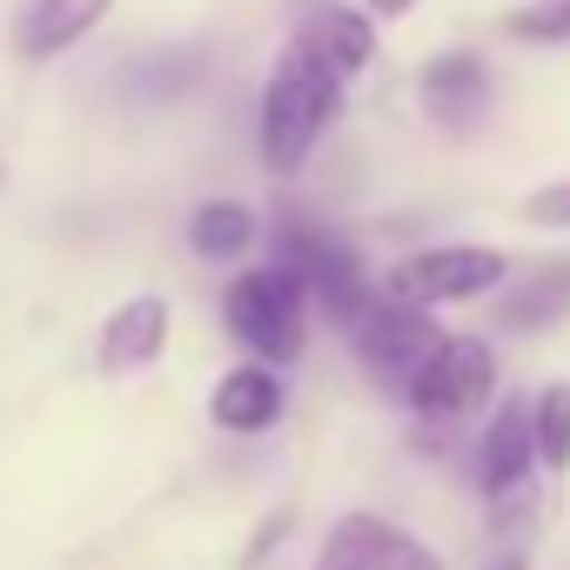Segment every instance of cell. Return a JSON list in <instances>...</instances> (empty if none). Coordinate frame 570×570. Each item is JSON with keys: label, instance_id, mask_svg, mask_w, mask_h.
Masks as SVG:
<instances>
[{"label": "cell", "instance_id": "obj_1", "mask_svg": "<svg viewBox=\"0 0 570 570\" xmlns=\"http://www.w3.org/2000/svg\"><path fill=\"white\" fill-rule=\"evenodd\" d=\"M336 115H343V75H330L303 48H282V61L262 81V101H255V148H262L268 175H296Z\"/></svg>", "mask_w": 570, "mask_h": 570}, {"label": "cell", "instance_id": "obj_2", "mask_svg": "<svg viewBox=\"0 0 570 570\" xmlns=\"http://www.w3.org/2000/svg\"><path fill=\"white\" fill-rule=\"evenodd\" d=\"M275 262L289 268L296 282H303V296L336 323V330H356V316L370 309V275H363V262H356V248L343 242V235H330L316 215H303V208H282L275 215Z\"/></svg>", "mask_w": 570, "mask_h": 570}, {"label": "cell", "instance_id": "obj_3", "mask_svg": "<svg viewBox=\"0 0 570 570\" xmlns=\"http://www.w3.org/2000/svg\"><path fill=\"white\" fill-rule=\"evenodd\" d=\"M222 323L255 363H296L309 343V296L282 262H262L222 289Z\"/></svg>", "mask_w": 570, "mask_h": 570}, {"label": "cell", "instance_id": "obj_4", "mask_svg": "<svg viewBox=\"0 0 570 570\" xmlns=\"http://www.w3.org/2000/svg\"><path fill=\"white\" fill-rule=\"evenodd\" d=\"M490 390H497V356H490V343H483V336H443V343L423 356V370L403 383V403L423 416V430H450V423H463L470 410H483Z\"/></svg>", "mask_w": 570, "mask_h": 570}, {"label": "cell", "instance_id": "obj_5", "mask_svg": "<svg viewBox=\"0 0 570 570\" xmlns=\"http://www.w3.org/2000/svg\"><path fill=\"white\" fill-rule=\"evenodd\" d=\"M503 275H510L503 248H483V242H443V248H416V255H403V262L383 275V296H403V303L443 309V303H476V296H490Z\"/></svg>", "mask_w": 570, "mask_h": 570}, {"label": "cell", "instance_id": "obj_6", "mask_svg": "<svg viewBox=\"0 0 570 570\" xmlns=\"http://www.w3.org/2000/svg\"><path fill=\"white\" fill-rule=\"evenodd\" d=\"M350 343H356V356H363V370L383 383V390H396L403 396V383L423 370V356L443 343V330H436V309H423V303H403V296H370V309L356 316V330H350Z\"/></svg>", "mask_w": 570, "mask_h": 570}, {"label": "cell", "instance_id": "obj_7", "mask_svg": "<svg viewBox=\"0 0 570 570\" xmlns=\"http://www.w3.org/2000/svg\"><path fill=\"white\" fill-rule=\"evenodd\" d=\"M316 570H443V557L423 537H410L403 523H390L376 510H350L330 523Z\"/></svg>", "mask_w": 570, "mask_h": 570}, {"label": "cell", "instance_id": "obj_8", "mask_svg": "<svg viewBox=\"0 0 570 570\" xmlns=\"http://www.w3.org/2000/svg\"><path fill=\"white\" fill-rule=\"evenodd\" d=\"M289 48H303L309 61H323L330 75L356 81L376 61V21L370 8H343V0H296L289 14Z\"/></svg>", "mask_w": 570, "mask_h": 570}, {"label": "cell", "instance_id": "obj_9", "mask_svg": "<svg viewBox=\"0 0 570 570\" xmlns=\"http://www.w3.org/2000/svg\"><path fill=\"white\" fill-rule=\"evenodd\" d=\"M416 101H423V115L436 121V128H450V135H470V128H483V115H490V101H497V81H490V68L476 61V55H436V61H423V75H416Z\"/></svg>", "mask_w": 570, "mask_h": 570}, {"label": "cell", "instance_id": "obj_10", "mask_svg": "<svg viewBox=\"0 0 570 570\" xmlns=\"http://www.w3.org/2000/svg\"><path fill=\"white\" fill-rule=\"evenodd\" d=\"M168 330H175L168 296H128V303H115V316L101 323V343H95L101 376H135V370L161 363Z\"/></svg>", "mask_w": 570, "mask_h": 570}, {"label": "cell", "instance_id": "obj_11", "mask_svg": "<svg viewBox=\"0 0 570 570\" xmlns=\"http://www.w3.org/2000/svg\"><path fill=\"white\" fill-rule=\"evenodd\" d=\"M282 410H289V390H282L275 363H235L208 390V423L228 436H262Z\"/></svg>", "mask_w": 570, "mask_h": 570}, {"label": "cell", "instance_id": "obj_12", "mask_svg": "<svg viewBox=\"0 0 570 570\" xmlns=\"http://www.w3.org/2000/svg\"><path fill=\"white\" fill-rule=\"evenodd\" d=\"M537 470V450H530V410L510 396L490 410V423L476 430V490L497 503V497H517Z\"/></svg>", "mask_w": 570, "mask_h": 570}, {"label": "cell", "instance_id": "obj_13", "mask_svg": "<svg viewBox=\"0 0 570 570\" xmlns=\"http://www.w3.org/2000/svg\"><path fill=\"white\" fill-rule=\"evenodd\" d=\"M115 0H28L14 14V48L21 61H61L68 48H81L101 21H108Z\"/></svg>", "mask_w": 570, "mask_h": 570}, {"label": "cell", "instance_id": "obj_14", "mask_svg": "<svg viewBox=\"0 0 570 570\" xmlns=\"http://www.w3.org/2000/svg\"><path fill=\"white\" fill-rule=\"evenodd\" d=\"M563 316H570V262H543L537 275H523L517 289L497 296V330H510V336L557 330Z\"/></svg>", "mask_w": 570, "mask_h": 570}, {"label": "cell", "instance_id": "obj_15", "mask_svg": "<svg viewBox=\"0 0 570 570\" xmlns=\"http://www.w3.org/2000/svg\"><path fill=\"white\" fill-rule=\"evenodd\" d=\"M255 235H262L255 208H248V202H228V195H215V202H202V208L188 215V248H195L202 262H242V255L255 248Z\"/></svg>", "mask_w": 570, "mask_h": 570}, {"label": "cell", "instance_id": "obj_16", "mask_svg": "<svg viewBox=\"0 0 570 570\" xmlns=\"http://www.w3.org/2000/svg\"><path fill=\"white\" fill-rule=\"evenodd\" d=\"M202 75H208L202 48H155V55H135L121 81H128V95H135L141 108H168V101H181Z\"/></svg>", "mask_w": 570, "mask_h": 570}, {"label": "cell", "instance_id": "obj_17", "mask_svg": "<svg viewBox=\"0 0 570 570\" xmlns=\"http://www.w3.org/2000/svg\"><path fill=\"white\" fill-rule=\"evenodd\" d=\"M523 410H530V450H537V470L563 476V470H570V376H550Z\"/></svg>", "mask_w": 570, "mask_h": 570}, {"label": "cell", "instance_id": "obj_18", "mask_svg": "<svg viewBox=\"0 0 570 570\" xmlns=\"http://www.w3.org/2000/svg\"><path fill=\"white\" fill-rule=\"evenodd\" d=\"M510 35H517V41H550V48H563V41H570V0H537V8H517V14H510Z\"/></svg>", "mask_w": 570, "mask_h": 570}, {"label": "cell", "instance_id": "obj_19", "mask_svg": "<svg viewBox=\"0 0 570 570\" xmlns=\"http://www.w3.org/2000/svg\"><path fill=\"white\" fill-rule=\"evenodd\" d=\"M523 222L537 228H570V181H543L523 195Z\"/></svg>", "mask_w": 570, "mask_h": 570}, {"label": "cell", "instance_id": "obj_20", "mask_svg": "<svg viewBox=\"0 0 570 570\" xmlns=\"http://www.w3.org/2000/svg\"><path fill=\"white\" fill-rule=\"evenodd\" d=\"M363 8H370V14H383V21H396V14H410V8H416V0H363Z\"/></svg>", "mask_w": 570, "mask_h": 570}, {"label": "cell", "instance_id": "obj_21", "mask_svg": "<svg viewBox=\"0 0 570 570\" xmlns=\"http://www.w3.org/2000/svg\"><path fill=\"white\" fill-rule=\"evenodd\" d=\"M483 570H530V557H523V550H503V557H490Z\"/></svg>", "mask_w": 570, "mask_h": 570}, {"label": "cell", "instance_id": "obj_22", "mask_svg": "<svg viewBox=\"0 0 570 570\" xmlns=\"http://www.w3.org/2000/svg\"><path fill=\"white\" fill-rule=\"evenodd\" d=\"M0 181H8V168H0Z\"/></svg>", "mask_w": 570, "mask_h": 570}]
</instances>
